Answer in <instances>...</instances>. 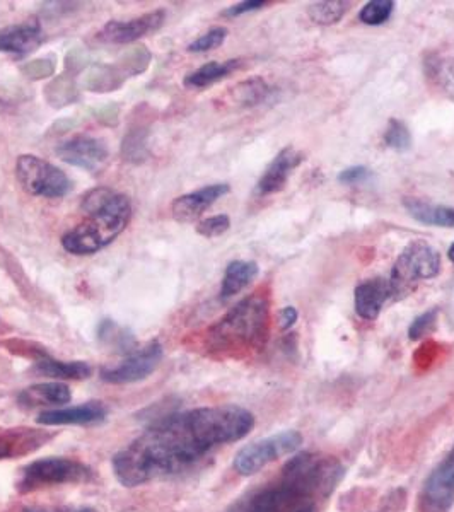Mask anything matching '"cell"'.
I'll list each match as a JSON object with an SVG mask.
<instances>
[{
	"mask_svg": "<svg viewBox=\"0 0 454 512\" xmlns=\"http://www.w3.org/2000/svg\"><path fill=\"white\" fill-rule=\"evenodd\" d=\"M16 176L24 192L33 197L62 198L69 195L74 183L67 173L35 154H23L16 161Z\"/></svg>",
	"mask_w": 454,
	"mask_h": 512,
	"instance_id": "7",
	"label": "cell"
},
{
	"mask_svg": "<svg viewBox=\"0 0 454 512\" xmlns=\"http://www.w3.org/2000/svg\"><path fill=\"white\" fill-rule=\"evenodd\" d=\"M301 444H303V436L297 431H284L265 437L239 449V453L234 458V470L243 477L257 475L270 463L284 458L287 454L296 453L297 449L301 448Z\"/></svg>",
	"mask_w": 454,
	"mask_h": 512,
	"instance_id": "8",
	"label": "cell"
},
{
	"mask_svg": "<svg viewBox=\"0 0 454 512\" xmlns=\"http://www.w3.org/2000/svg\"><path fill=\"white\" fill-rule=\"evenodd\" d=\"M226 38L227 28L217 26V28H212V30L207 31L205 35L198 36L197 40L192 41V43L188 45L187 50L192 53L210 52V50H216V48L221 47L222 43L226 41Z\"/></svg>",
	"mask_w": 454,
	"mask_h": 512,
	"instance_id": "30",
	"label": "cell"
},
{
	"mask_svg": "<svg viewBox=\"0 0 454 512\" xmlns=\"http://www.w3.org/2000/svg\"><path fill=\"white\" fill-rule=\"evenodd\" d=\"M441 272V255L424 239H415L405 246L391 270L393 297L408 296L420 280H431Z\"/></svg>",
	"mask_w": 454,
	"mask_h": 512,
	"instance_id": "5",
	"label": "cell"
},
{
	"mask_svg": "<svg viewBox=\"0 0 454 512\" xmlns=\"http://www.w3.org/2000/svg\"><path fill=\"white\" fill-rule=\"evenodd\" d=\"M386 147H390L393 151L405 152L412 147V134L408 130L407 125L402 120L391 118L388 122L385 132Z\"/></svg>",
	"mask_w": 454,
	"mask_h": 512,
	"instance_id": "28",
	"label": "cell"
},
{
	"mask_svg": "<svg viewBox=\"0 0 454 512\" xmlns=\"http://www.w3.org/2000/svg\"><path fill=\"white\" fill-rule=\"evenodd\" d=\"M344 477V468L330 456L299 453L287 461L274 483L253 490L227 512H294L332 494Z\"/></svg>",
	"mask_w": 454,
	"mask_h": 512,
	"instance_id": "2",
	"label": "cell"
},
{
	"mask_svg": "<svg viewBox=\"0 0 454 512\" xmlns=\"http://www.w3.org/2000/svg\"><path fill=\"white\" fill-rule=\"evenodd\" d=\"M70 400H72V391L67 384L59 381L33 384L30 388L21 391L18 396L19 405L26 408L62 407L70 403Z\"/></svg>",
	"mask_w": 454,
	"mask_h": 512,
	"instance_id": "18",
	"label": "cell"
},
{
	"mask_svg": "<svg viewBox=\"0 0 454 512\" xmlns=\"http://www.w3.org/2000/svg\"><path fill=\"white\" fill-rule=\"evenodd\" d=\"M94 478V473L88 465L72 458H43L24 466L18 480V490L21 494H31L35 490L69 485V483H88Z\"/></svg>",
	"mask_w": 454,
	"mask_h": 512,
	"instance_id": "6",
	"label": "cell"
},
{
	"mask_svg": "<svg viewBox=\"0 0 454 512\" xmlns=\"http://www.w3.org/2000/svg\"><path fill=\"white\" fill-rule=\"evenodd\" d=\"M294 512H316V504H308V506L299 507Z\"/></svg>",
	"mask_w": 454,
	"mask_h": 512,
	"instance_id": "37",
	"label": "cell"
},
{
	"mask_svg": "<svg viewBox=\"0 0 454 512\" xmlns=\"http://www.w3.org/2000/svg\"><path fill=\"white\" fill-rule=\"evenodd\" d=\"M268 93H270V89H268L267 82L257 77V79H250V81L239 84L238 88H234V99L238 101L239 105L255 106L265 101Z\"/></svg>",
	"mask_w": 454,
	"mask_h": 512,
	"instance_id": "26",
	"label": "cell"
},
{
	"mask_svg": "<svg viewBox=\"0 0 454 512\" xmlns=\"http://www.w3.org/2000/svg\"><path fill=\"white\" fill-rule=\"evenodd\" d=\"M23 512H94L93 509H47V507H30Z\"/></svg>",
	"mask_w": 454,
	"mask_h": 512,
	"instance_id": "36",
	"label": "cell"
},
{
	"mask_svg": "<svg viewBox=\"0 0 454 512\" xmlns=\"http://www.w3.org/2000/svg\"><path fill=\"white\" fill-rule=\"evenodd\" d=\"M349 6V2L344 0H323L308 7V16L313 23L332 26L344 18L345 12L349 11Z\"/></svg>",
	"mask_w": 454,
	"mask_h": 512,
	"instance_id": "24",
	"label": "cell"
},
{
	"mask_svg": "<svg viewBox=\"0 0 454 512\" xmlns=\"http://www.w3.org/2000/svg\"><path fill=\"white\" fill-rule=\"evenodd\" d=\"M395 9V2L393 0H373L367 2L366 6L362 7L359 12V21L367 24V26H379L385 24L391 18Z\"/></svg>",
	"mask_w": 454,
	"mask_h": 512,
	"instance_id": "27",
	"label": "cell"
},
{
	"mask_svg": "<svg viewBox=\"0 0 454 512\" xmlns=\"http://www.w3.org/2000/svg\"><path fill=\"white\" fill-rule=\"evenodd\" d=\"M35 373L52 379H86L91 376L93 369L86 362L57 361L48 355H40L35 362Z\"/></svg>",
	"mask_w": 454,
	"mask_h": 512,
	"instance_id": "22",
	"label": "cell"
},
{
	"mask_svg": "<svg viewBox=\"0 0 454 512\" xmlns=\"http://www.w3.org/2000/svg\"><path fill=\"white\" fill-rule=\"evenodd\" d=\"M304 154L297 151L296 147H284L282 151L275 156L274 161L268 164L267 169L263 171L262 178L257 183L258 195H272L286 187L289 176L292 171L303 163Z\"/></svg>",
	"mask_w": 454,
	"mask_h": 512,
	"instance_id": "14",
	"label": "cell"
},
{
	"mask_svg": "<svg viewBox=\"0 0 454 512\" xmlns=\"http://www.w3.org/2000/svg\"><path fill=\"white\" fill-rule=\"evenodd\" d=\"M270 330V299L267 292H253L229 309L205 333L207 352L217 357H236L260 350Z\"/></svg>",
	"mask_w": 454,
	"mask_h": 512,
	"instance_id": "4",
	"label": "cell"
},
{
	"mask_svg": "<svg viewBox=\"0 0 454 512\" xmlns=\"http://www.w3.org/2000/svg\"><path fill=\"white\" fill-rule=\"evenodd\" d=\"M55 152L64 163L89 173H98L99 169L105 168V164L110 159V151L105 140L86 134L74 135L64 140L57 146Z\"/></svg>",
	"mask_w": 454,
	"mask_h": 512,
	"instance_id": "10",
	"label": "cell"
},
{
	"mask_svg": "<svg viewBox=\"0 0 454 512\" xmlns=\"http://www.w3.org/2000/svg\"><path fill=\"white\" fill-rule=\"evenodd\" d=\"M258 272H260V268H258V263L255 262L236 260V262L229 263L226 272H224V279H222V301L231 299V297L236 296V294L250 286L251 282L257 279Z\"/></svg>",
	"mask_w": 454,
	"mask_h": 512,
	"instance_id": "21",
	"label": "cell"
},
{
	"mask_svg": "<svg viewBox=\"0 0 454 512\" xmlns=\"http://www.w3.org/2000/svg\"><path fill=\"white\" fill-rule=\"evenodd\" d=\"M448 256L449 260L454 263V243L453 245L449 246Z\"/></svg>",
	"mask_w": 454,
	"mask_h": 512,
	"instance_id": "38",
	"label": "cell"
},
{
	"mask_svg": "<svg viewBox=\"0 0 454 512\" xmlns=\"http://www.w3.org/2000/svg\"><path fill=\"white\" fill-rule=\"evenodd\" d=\"M43 41L45 35L38 19H28L24 23L0 30V52L14 53L18 57H26L35 52Z\"/></svg>",
	"mask_w": 454,
	"mask_h": 512,
	"instance_id": "15",
	"label": "cell"
},
{
	"mask_svg": "<svg viewBox=\"0 0 454 512\" xmlns=\"http://www.w3.org/2000/svg\"><path fill=\"white\" fill-rule=\"evenodd\" d=\"M297 309L294 306H286V308H282L279 311V328L282 332H286V330H291L292 326L296 325Z\"/></svg>",
	"mask_w": 454,
	"mask_h": 512,
	"instance_id": "35",
	"label": "cell"
},
{
	"mask_svg": "<svg viewBox=\"0 0 454 512\" xmlns=\"http://www.w3.org/2000/svg\"><path fill=\"white\" fill-rule=\"evenodd\" d=\"M427 74L437 88L454 103V59L436 57L427 62Z\"/></svg>",
	"mask_w": 454,
	"mask_h": 512,
	"instance_id": "25",
	"label": "cell"
},
{
	"mask_svg": "<svg viewBox=\"0 0 454 512\" xmlns=\"http://www.w3.org/2000/svg\"><path fill=\"white\" fill-rule=\"evenodd\" d=\"M239 67H241V60L238 59L226 60V62H209V64L193 70L192 74H188L183 79V84L188 89L209 88L212 84L222 81L229 74H233L234 70H238Z\"/></svg>",
	"mask_w": 454,
	"mask_h": 512,
	"instance_id": "23",
	"label": "cell"
},
{
	"mask_svg": "<svg viewBox=\"0 0 454 512\" xmlns=\"http://www.w3.org/2000/svg\"><path fill=\"white\" fill-rule=\"evenodd\" d=\"M229 192H231V187L227 183H216L209 187L198 188L195 192L176 198L175 202L171 204V212L176 221L183 222V224L197 221L205 210L212 207L219 198Z\"/></svg>",
	"mask_w": 454,
	"mask_h": 512,
	"instance_id": "13",
	"label": "cell"
},
{
	"mask_svg": "<svg viewBox=\"0 0 454 512\" xmlns=\"http://www.w3.org/2000/svg\"><path fill=\"white\" fill-rule=\"evenodd\" d=\"M253 427V414L238 405L193 408L169 415L115 454L113 473L125 487L176 477L214 449L241 441Z\"/></svg>",
	"mask_w": 454,
	"mask_h": 512,
	"instance_id": "1",
	"label": "cell"
},
{
	"mask_svg": "<svg viewBox=\"0 0 454 512\" xmlns=\"http://www.w3.org/2000/svg\"><path fill=\"white\" fill-rule=\"evenodd\" d=\"M371 176H373V171L366 166H350V168L340 171L337 180L342 185H361V183L371 180Z\"/></svg>",
	"mask_w": 454,
	"mask_h": 512,
	"instance_id": "33",
	"label": "cell"
},
{
	"mask_svg": "<svg viewBox=\"0 0 454 512\" xmlns=\"http://www.w3.org/2000/svg\"><path fill=\"white\" fill-rule=\"evenodd\" d=\"M231 227V219L226 214H219V216L207 217L204 221L197 224V233L204 238H217L226 233L227 229Z\"/></svg>",
	"mask_w": 454,
	"mask_h": 512,
	"instance_id": "32",
	"label": "cell"
},
{
	"mask_svg": "<svg viewBox=\"0 0 454 512\" xmlns=\"http://www.w3.org/2000/svg\"><path fill=\"white\" fill-rule=\"evenodd\" d=\"M50 434L36 429H11L0 432V460L33 453L50 439Z\"/></svg>",
	"mask_w": 454,
	"mask_h": 512,
	"instance_id": "19",
	"label": "cell"
},
{
	"mask_svg": "<svg viewBox=\"0 0 454 512\" xmlns=\"http://www.w3.org/2000/svg\"><path fill=\"white\" fill-rule=\"evenodd\" d=\"M454 506V444L436 470L425 480L420 494L424 512H449Z\"/></svg>",
	"mask_w": 454,
	"mask_h": 512,
	"instance_id": "11",
	"label": "cell"
},
{
	"mask_svg": "<svg viewBox=\"0 0 454 512\" xmlns=\"http://www.w3.org/2000/svg\"><path fill=\"white\" fill-rule=\"evenodd\" d=\"M393 297L390 279L376 277V279L364 280L356 287V313L362 320L374 321L378 318L386 301Z\"/></svg>",
	"mask_w": 454,
	"mask_h": 512,
	"instance_id": "16",
	"label": "cell"
},
{
	"mask_svg": "<svg viewBox=\"0 0 454 512\" xmlns=\"http://www.w3.org/2000/svg\"><path fill=\"white\" fill-rule=\"evenodd\" d=\"M163 359V345L159 342L135 349L130 352L129 357H125L117 366L103 367L101 369V379L110 384H132L144 381L149 378Z\"/></svg>",
	"mask_w": 454,
	"mask_h": 512,
	"instance_id": "9",
	"label": "cell"
},
{
	"mask_svg": "<svg viewBox=\"0 0 454 512\" xmlns=\"http://www.w3.org/2000/svg\"><path fill=\"white\" fill-rule=\"evenodd\" d=\"M86 221L62 236V248L70 255L88 256L113 243L129 226L132 202L129 195L111 188L89 190L81 204Z\"/></svg>",
	"mask_w": 454,
	"mask_h": 512,
	"instance_id": "3",
	"label": "cell"
},
{
	"mask_svg": "<svg viewBox=\"0 0 454 512\" xmlns=\"http://www.w3.org/2000/svg\"><path fill=\"white\" fill-rule=\"evenodd\" d=\"M268 2L265 0H246V2H239L236 6L227 7L226 11L222 12L227 18H236L246 12L258 11L262 7L267 6Z\"/></svg>",
	"mask_w": 454,
	"mask_h": 512,
	"instance_id": "34",
	"label": "cell"
},
{
	"mask_svg": "<svg viewBox=\"0 0 454 512\" xmlns=\"http://www.w3.org/2000/svg\"><path fill=\"white\" fill-rule=\"evenodd\" d=\"M106 419V407L101 402H88L79 407L55 408L41 412L38 424L41 425H91Z\"/></svg>",
	"mask_w": 454,
	"mask_h": 512,
	"instance_id": "17",
	"label": "cell"
},
{
	"mask_svg": "<svg viewBox=\"0 0 454 512\" xmlns=\"http://www.w3.org/2000/svg\"><path fill=\"white\" fill-rule=\"evenodd\" d=\"M437 316H439V309L436 308L429 309V311H425L422 315L417 316V318L412 321L410 328H408V338H410V340H420V338H424L425 335L434 332L437 325Z\"/></svg>",
	"mask_w": 454,
	"mask_h": 512,
	"instance_id": "31",
	"label": "cell"
},
{
	"mask_svg": "<svg viewBox=\"0 0 454 512\" xmlns=\"http://www.w3.org/2000/svg\"><path fill=\"white\" fill-rule=\"evenodd\" d=\"M98 335L103 342L110 345H117L123 350H129L134 344V338L129 332H125L122 326L117 325L113 320H105L99 326Z\"/></svg>",
	"mask_w": 454,
	"mask_h": 512,
	"instance_id": "29",
	"label": "cell"
},
{
	"mask_svg": "<svg viewBox=\"0 0 454 512\" xmlns=\"http://www.w3.org/2000/svg\"><path fill=\"white\" fill-rule=\"evenodd\" d=\"M164 19H166V11L158 9L129 21H110L103 26V30L99 31L98 40L115 43V45L134 43L144 36L156 33L163 26Z\"/></svg>",
	"mask_w": 454,
	"mask_h": 512,
	"instance_id": "12",
	"label": "cell"
},
{
	"mask_svg": "<svg viewBox=\"0 0 454 512\" xmlns=\"http://www.w3.org/2000/svg\"><path fill=\"white\" fill-rule=\"evenodd\" d=\"M403 207L407 209L410 217H414L415 221L422 222L425 226L454 229V207L432 204L414 197L403 198Z\"/></svg>",
	"mask_w": 454,
	"mask_h": 512,
	"instance_id": "20",
	"label": "cell"
}]
</instances>
